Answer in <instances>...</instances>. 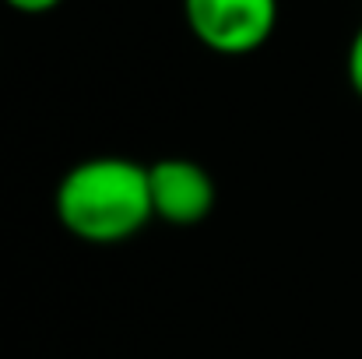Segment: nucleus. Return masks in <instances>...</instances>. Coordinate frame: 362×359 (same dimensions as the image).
<instances>
[{
  "label": "nucleus",
  "mask_w": 362,
  "mask_h": 359,
  "mask_svg": "<svg viewBox=\"0 0 362 359\" xmlns=\"http://www.w3.org/2000/svg\"><path fill=\"white\" fill-rule=\"evenodd\" d=\"M53 215L71 237L92 246L137 237L155 219L148 166L127 155H92L74 162L53 190Z\"/></svg>",
  "instance_id": "nucleus-1"
},
{
  "label": "nucleus",
  "mask_w": 362,
  "mask_h": 359,
  "mask_svg": "<svg viewBox=\"0 0 362 359\" xmlns=\"http://www.w3.org/2000/svg\"><path fill=\"white\" fill-rule=\"evenodd\" d=\"M190 35L218 57H250L274 35L278 0H183Z\"/></svg>",
  "instance_id": "nucleus-2"
},
{
  "label": "nucleus",
  "mask_w": 362,
  "mask_h": 359,
  "mask_svg": "<svg viewBox=\"0 0 362 359\" xmlns=\"http://www.w3.org/2000/svg\"><path fill=\"white\" fill-rule=\"evenodd\" d=\"M148 187H151V208L155 219L165 226H201L215 208V180L211 173L194 159H158L148 166Z\"/></svg>",
  "instance_id": "nucleus-3"
},
{
  "label": "nucleus",
  "mask_w": 362,
  "mask_h": 359,
  "mask_svg": "<svg viewBox=\"0 0 362 359\" xmlns=\"http://www.w3.org/2000/svg\"><path fill=\"white\" fill-rule=\"evenodd\" d=\"M345 78H349L352 92L362 99V25L356 28V35L349 42V53H345Z\"/></svg>",
  "instance_id": "nucleus-4"
},
{
  "label": "nucleus",
  "mask_w": 362,
  "mask_h": 359,
  "mask_svg": "<svg viewBox=\"0 0 362 359\" xmlns=\"http://www.w3.org/2000/svg\"><path fill=\"white\" fill-rule=\"evenodd\" d=\"M4 7H11V11H18V14H49V11H57L64 0H0Z\"/></svg>",
  "instance_id": "nucleus-5"
}]
</instances>
